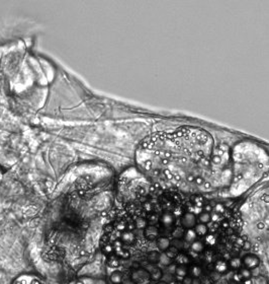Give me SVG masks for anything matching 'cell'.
I'll return each instance as SVG.
<instances>
[{"label": "cell", "instance_id": "obj_22", "mask_svg": "<svg viewBox=\"0 0 269 284\" xmlns=\"http://www.w3.org/2000/svg\"><path fill=\"white\" fill-rule=\"evenodd\" d=\"M156 284H168V283H166V282H164V281H159V282H157Z\"/></svg>", "mask_w": 269, "mask_h": 284}, {"label": "cell", "instance_id": "obj_5", "mask_svg": "<svg viewBox=\"0 0 269 284\" xmlns=\"http://www.w3.org/2000/svg\"><path fill=\"white\" fill-rule=\"evenodd\" d=\"M194 227H195V226H194ZM194 227H193V228H186V230H185L183 239H184V242H186V244H188V245L192 244V242H193L194 241H196L197 238H198V235H196Z\"/></svg>", "mask_w": 269, "mask_h": 284}, {"label": "cell", "instance_id": "obj_8", "mask_svg": "<svg viewBox=\"0 0 269 284\" xmlns=\"http://www.w3.org/2000/svg\"><path fill=\"white\" fill-rule=\"evenodd\" d=\"M202 274V269L200 266L193 264L188 268V275H190L192 278H199Z\"/></svg>", "mask_w": 269, "mask_h": 284}, {"label": "cell", "instance_id": "obj_7", "mask_svg": "<svg viewBox=\"0 0 269 284\" xmlns=\"http://www.w3.org/2000/svg\"><path fill=\"white\" fill-rule=\"evenodd\" d=\"M228 262H229L230 269H232V270L238 271L241 267H243V263H242V259L240 257H232Z\"/></svg>", "mask_w": 269, "mask_h": 284}, {"label": "cell", "instance_id": "obj_9", "mask_svg": "<svg viewBox=\"0 0 269 284\" xmlns=\"http://www.w3.org/2000/svg\"><path fill=\"white\" fill-rule=\"evenodd\" d=\"M173 263V260L169 258L165 253H161L160 254V259H159V263H158V267H160L162 269V267L167 268L168 266H170Z\"/></svg>", "mask_w": 269, "mask_h": 284}, {"label": "cell", "instance_id": "obj_13", "mask_svg": "<svg viewBox=\"0 0 269 284\" xmlns=\"http://www.w3.org/2000/svg\"><path fill=\"white\" fill-rule=\"evenodd\" d=\"M253 282L254 284H268L269 281L267 279V277L263 276V275H258V276H256L254 278Z\"/></svg>", "mask_w": 269, "mask_h": 284}, {"label": "cell", "instance_id": "obj_20", "mask_svg": "<svg viewBox=\"0 0 269 284\" xmlns=\"http://www.w3.org/2000/svg\"><path fill=\"white\" fill-rule=\"evenodd\" d=\"M192 284H202V280H200L199 278H193Z\"/></svg>", "mask_w": 269, "mask_h": 284}, {"label": "cell", "instance_id": "obj_19", "mask_svg": "<svg viewBox=\"0 0 269 284\" xmlns=\"http://www.w3.org/2000/svg\"><path fill=\"white\" fill-rule=\"evenodd\" d=\"M212 279L214 280V281H218V280H220L221 279V275L220 274V273H218V272H215V271H214L212 273Z\"/></svg>", "mask_w": 269, "mask_h": 284}, {"label": "cell", "instance_id": "obj_1", "mask_svg": "<svg viewBox=\"0 0 269 284\" xmlns=\"http://www.w3.org/2000/svg\"><path fill=\"white\" fill-rule=\"evenodd\" d=\"M136 162L159 189L209 191L232 174L230 147L195 127L150 135L136 150Z\"/></svg>", "mask_w": 269, "mask_h": 284}, {"label": "cell", "instance_id": "obj_11", "mask_svg": "<svg viewBox=\"0 0 269 284\" xmlns=\"http://www.w3.org/2000/svg\"><path fill=\"white\" fill-rule=\"evenodd\" d=\"M238 272L240 273L242 278H243V280H248V279H251V278H252V270L244 267V266L239 269Z\"/></svg>", "mask_w": 269, "mask_h": 284}, {"label": "cell", "instance_id": "obj_4", "mask_svg": "<svg viewBox=\"0 0 269 284\" xmlns=\"http://www.w3.org/2000/svg\"><path fill=\"white\" fill-rule=\"evenodd\" d=\"M214 270L218 273H220L221 275L226 274L229 272L230 270V266H229V262L225 259L221 260H218L217 262L215 263L214 265Z\"/></svg>", "mask_w": 269, "mask_h": 284}, {"label": "cell", "instance_id": "obj_12", "mask_svg": "<svg viewBox=\"0 0 269 284\" xmlns=\"http://www.w3.org/2000/svg\"><path fill=\"white\" fill-rule=\"evenodd\" d=\"M164 253L166 254V255H167L168 257H169V258H171V259L173 260V259L176 258V256L180 253V251H178L177 248H175L174 247H172V245H171V247H170L169 248H168L166 252H164Z\"/></svg>", "mask_w": 269, "mask_h": 284}, {"label": "cell", "instance_id": "obj_23", "mask_svg": "<svg viewBox=\"0 0 269 284\" xmlns=\"http://www.w3.org/2000/svg\"><path fill=\"white\" fill-rule=\"evenodd\" d=\"M228 284H238V283H236V282H234V281H231V282H229Z\"/></svg>", "mask_w": 269, "mask_h": 284}, {"label": "cell", "instance_id": "obj_16", "mask_svg": "<svg viewBox=\"0 0 269 284\" xmlns=\"http://www.w3.org/2000/svg\"><path fill=\"white\" fill-rule=\"evenodd\" d=\"M176 267H177V265L175 264V263H172L170 266H168V267L166 268V272H165V273L174 275L175 274V271H176Z\"/></svg>", "mask_w": 269, "mask_h": 284}, {"label": "cell", "instance_id": "obj_10", "mask_svg": "<svg viewBox=\"0 0 269 284\" xmlns=\"http://www.w3.org/2000/svg\"><path fill=\"white\" fill-rule=\"evenodd\" d=\"M176 265H187L189 262H190V257H189L187 254L185 253H179L178 255L176 256V258L174 259Z\"/></svg>", "mask_w": 269, "mask_h": 284}, {"label": "cell", "instance_id": "obj_2", "mask_svg": "<svg viewBox=\"0 0 269 284\" xmlns=\"http://www.w3.org/2000/svg\"><path fill=\"white\" fill-rule=\"evenodd\" d=\"M269 171V155L251 141H242L232 149V173L237 182L265 176Z\"/></svg>", "mask_w": 269, "mask_h": 284}, {"label": "cell", "instance_id": "obj_21", "mask_svg": "<svg viewBox=\"0 0 269 284\" xmlns=\"http://www.w3.org/2000/svg\"><path fill=\"white\" fill-rule=\"evenodd\" d=\"M244 284H253V280H251V279H248V280H243L242 281Z\"/></svg>", "mask_w": 269, "mask_h": 284}, {"label": "cell", "instance_id": "obj_14", "mask_svg": "<svg viewBox=\"0 0 269 284\" xmlns=\"http://www.w3.org/2000/svg\"><path fill=\"white\" fill-rule=\"evenodd\" d=\"M232 281H234V282H236V283H241L242 281H243V278H242V276L240 275V273L237 271V272H235V273H233V276H232Z\"/></svg>", "mask_w": 269, "mask_h": 284}, {"label": "cell", "instance_id": "obj_17", "mask_svg": "<svg viewBox=\"0 0 269 284\" xmlns=\"http://www.w3.org/2000/svg\"><path fill=\"white\" fill-rule=\"evenodd\" d=\"M251 248H252V244H251L250 241H248V239L246 238V241H245V242L243 244V245H242V248H243V250H245V251H250Z\"/></svg>", "mask_w": 269, "mask_h": 284}, {"label": "cell", "instance_id": "obj_6", "mask_svg": "<svg viewBox=\"0 0 269 284\" xmlns=\"http://www.w3.org/2000/svg\"><path fill=\"white\" fill-rule=\"evenodd\" d=\"M174 275H175L177 280L181 281L183 278L188 275V267L185 265H177L175 274Z\"/></svg>", "mask_w": 269, "mask_h": 284}, {"label": "cell", "instance_id": "obj_3", "mask_svg": "<svg viewBox=\"0 0 269 284\" xmlns=\"http://www.w3.org/2000/svg\"><path fill=\"white\" fill-rule=\"evenodd\" d=\"M242 263H243L244 267L250 269V270H254V269H257L259 267L260 259L255 254H247L246 256L242 258Z\"/></svg>", "mask_w": 269, "mask_h": 284}, {"label": "cell", "instance_id": "obj_18", "mask_svg": "<svg viewBox=\"0 0 269 284\" xmlns=\"http://www.w3.org/2000/svg\"><path fill=\"white\" fill-rule=\"evenodd\" d=\"M192 280H193V278H192L190 275H187V276H185L181 280V283L182 284H192Z\"/></svg>", "mask_w": 269, "mask_h": 284}, {"label": "cell", "instance_id": "obj_15", "mask_svg": "<svg viewBox=\"0 0 269 284\" xmlns=\"http://www.w3.org/2000/svg\"><path fill=\"white\" fill-rule=\"evenodd\" d=\"M173 276H174V275H171V274H168V273H164L161 281H164V282H166V283L169 284L171 282H173Z\"/></svg>", "mask_w": 269, "mask_h": 284}]
</instances>
